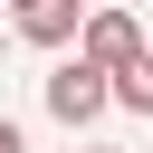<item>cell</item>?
I'll use <instances>...</instances> for the list:
<instances>
[{
  "instance_id": "cell-1",
  "label": "cell",
  "mask_w": 153,
  "mask_h": 153,
  "mask_svg": "<svg viewBox=\"0 0 153 153\" xmlns=\"http://www.w3.org/2000/svg\"><path fill=\"white\" fill-rule=\"evenodd\" d=\"M76 57H86V67H105V76H124V67L143 57V29H134L124 10H86V29H76Z\"/></svg>"
},
{
  "instance_id": "cell-2",
  "label": "cell",
  "mask_w": 153,
  "mask_h": 153,
  "mask_svg": "<svg viewBox=\"0 0 153 153\" xmlns=\"http://www.w3.org/2000/svg\"><path fill=\"white\" fill-rule=\"evenodd\" d=\"M105 105H115V86H105V67H86V57H67V67L48 76V115H57V124H96Z\"/></svg>"
},
{
  "instance_id": "cell-3",
  "label": "cell",
  "mask_w": 153,
  "mask_h": 153,
  "mask_svg": "<svg viewBox=\"0 0 153 153\" xmlns=\"http://www.w3.org/2000/svg\"><path fill=\"white\" fill-rule=\"evenodd\" d=\"M76 29H86V0H29L19 10V38L29 48H67Z\"/></svg>"
},
{
  "instance_id": "cell-4",
  "label": "cell",
  "mask_w": 153,
  "mask_h": 153,
  "mask_svg": "<svg viewBox=\"0 0 153 153\" xmlns=\"http://www.w3.org/2000/svg\"><path fill=\"white\" fill-rule=\"evenodd\" d=\"M115 86V105H134V115H153V38H143V57L124 67V76H105Z\"/></svg>"
},
{
  "instance_id": "cell-5",
  "label": "cell",
  "mask_w": 153,
  "mask_h": 153,
  "mask_svg": "<svg viewBox=\"0 0 153 153\" xmlns=\"http://www.w3.org/2000/svg\"><path fill=\"white\" fill-rule=\"evenodd\" d=\"M0 153H29V143H19V124H0Z\"/></svg>"
},
{
  "instance_id": "cell-6",
  "label": "cell",
  "mask_w": 153,
  "mask_h": 153,
  "mask_svg": "<svg viewBox=\"0 0 153 153\" xmlns=\"http://www.w3.org/2000/svg\"><path fill=\"white\" fill-rule=\"evenodd\" d=\"M76 153H105V143H76Z\"/></svg>"
},
{
  "instance_id": "cell-7",
  "label": "cell",
  "mask_w": 153,
  "mask_h": 153,
  "mask_svg": "<svg viewBox=\"0 0 153 153\" xmlns=\"http://www.w3.org/2000/svg\"><path fill=\"white\" fill-rule=\"evenodd\" d=\"M19 10H29V0H19Z\"/></svg>"
}]
</instances>
